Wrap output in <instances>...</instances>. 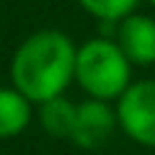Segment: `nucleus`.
<instances>
[{
  "mask_svg": "<svg viewBox=\"0 0 155 155\" xmlns=\"http://www.w3.org/2000/svg\"><path fill=\"white\" fill-rule=\"evenodd\" d=\"M78 49L62 31H39L28 36L13 54L11 78L21 96L31 104L60 98L75 78Z\"/></svg>",
  "mask_w": 155,
  "mask_h": 155,
  "instance_id": "1",
  "label": "nucleus"
},
{
  "mask_svg": "<svg viewBox=\"0 0 155 155\" xmlns=\"http://www.w3.org/2000/svg\"><path fill=\"white\" fill-rule=\"evenodd\" d=\"M75 80L96 101L122 98L132 80V62L111 39H91L78 49Z\"/></svg>",
  "mask_w": 155,
  "mask_h": 155,
  "instance_id": "2",
  "label": "nucleus"
},
{
  "mask_svg": "<svg viewBox=\"0 0 155 155\" xmlns=\"http://www.w3.org/2000/svg\"><path fill=\"white\" fill-rule=\"evenodd\" d=\"M116 119L129 140L155 147V80L132 83L116 101Z\"/></svg>",
  "mask_w": 155,
  "mask_h": 155,
  "instance_id": "3",
  "label": "nucleus"
},
{
  "mask_svg": "<svg viewBox=\"0 0 155 155\" xmlns=\"http://www.w3.org/2000/svg\"><path fill=\"white\" fill-rule=\"evenodd\" d=\"M116 124H119L116 109H111L106 101L88 98L83 104H78V119L70 140L83 150H96L111 137Z\"/></svg>",
  "mask_w": 155,
  "mask_h": 155,
  "instance_id": "4",
  "label": "nucleus"
},
{
  "mask_svg": "<svg viewBox=\"0 0 155 155\" xmlns=\"http://www.w3.org/2000/svg\"><path fill=\"white\" fill-rule=\"evenodd\" d=\"M116 44L122 47L132 65H153L155 62V18L132 13L116 28Z\"/></svg>",
  "mask_w": 155,
  "mask_h": 155,
  "instance_id": "5",
  "label": "nucleus"
},
{
  "mask_svg": "<svg viewBox=\"0 0 155 155\" xmlns=\"http://www.w3.org/2000/svg\"><path fill=\"white\" fill-rule=\"evenodd\" d=\"M31 122V101L16 88H0V140L16 137Z\"/></svg>",
  "mask_w": 155,
  "mask_h": 155,
  "instance_id": "6",
  "label": "nucleus"
},
{
  "mask_svg": "<svg viewBox=\"0 0 155 155\" xmlns=\"http://www.w3.org/2000/svg\"><path fill=\"white\" fill-rule=\"evenodd\" d=\"M75 119H78V106L70 104L67 98H52L47 104H41L39 109V122L41 129L52 137H72V129H75Z\"/></svg>",
  "mask_w": 155,
  "mask_h": 155,
  "instance_id": "7",
  "label": "nucleus"
},
{
  "mask_svg": "<svg viewBox=\"0 0 155 155\" xmlns=\"http://www.w3.org/2000/svg\"><path fill=\"white\" fill-rule=\"evenodd\" d=\"M91 16H96L98 21H124L127 16H132L137 8V0H78Z\"/></svg>",
  "mask_w": 155,
  "mask_h": 155,
  "instance_id": "8",
  "label": "nucleus"
},
{
  "mask_svg": "<svg viewBox=\"0 0 155 155\" xmlns=\"http://www.w3.org/2000/svg\"><path fill=\"white\" fill-rule=\"evenodd\" d=\"M150 3H153V5H155V0H150Z\"/></svg>",
  "mask_w": 155,
  "mask_h": 155,
  "instance_id": "9",
  "label": "nucleus"
}]
</instances>
